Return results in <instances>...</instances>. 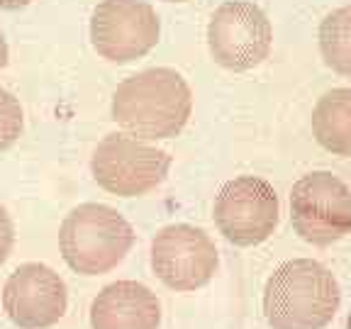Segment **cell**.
<instances>
[{
    "label": "cell",
    "instance_id": "d6986e66",
    "mask_svg": "<svg viewBox=\"0 0 351 329\" xmlns=\"http://www.w3.org/2000/svg\"><path fill=\"white\" fill-rule=\"evenodd\" d=\"M166 3H188V0H166Z\"/></svg>",
    "mask_w": 351,
    "mask_h": 329
},
{
    "label": "cell",
    "instance_id": "ba28073f",
    "mask_svg": "<svg viewBox=\"0 0 351 329\" xmlns=\"http://www.w3.org/2000/svg\"><path fill=\"white\" fill-rule=\"evenodd\" d=\"M159 15L144 0H100L90 15V44L110 64H132L159 44Z\"/></svg>",
    "mask_w": 351,
    "mask_h": 329
},
{
    "label": "cell",
    "instance_id": "ac0fdd59",
    "mask_svg": "<svg viewBox=\"0 0 351 329\" xmlns=\"http://www.w3.org/2000/svg\"><path fill=\"white\" fill-rule=\"evenodd\" d=\"M346 329H351V313H349V317H346Z\"/></svg>",
    "mask_w": 351,
    "mask_h": 329
},
{
    "label": "cell",
    "instance_id": "7c38bea8",
    "mask_svg": "<svg viewBox=\"0 0 351 329\" xmlns=\"http://www.w3.org/2000/svg\"><path fill=\"white\" fill-rule=\"evenodd\" d=\"M313 134L324 151L351 156V88H335L313 110Z\"/></svg>",
    "mask_w": 351,
    "mask_h": 329
},
{
    "label": "cell",
    "instance_id": "3957f363",
    "mask_svg": "<svg viewBox=\"0 0 351 329\" xmlns=\"http://www.w3.org/2000/svg\"><path fill=\"white\" fill-rule=\"evenodd\" d=\"M134 230L115 208L83 203L66 215L59 230V249L66 266L81 276H103L130 254Z\"/></svg>",
    "mask_w": 351,
    "mask_h": 329
},
{
    "label": "cell",
    "instance_id": "277c9868",
    "mask_svg": "<svg viewBox=\"0 0 351 329\" xmlns=\"http://www.w3.org/2000/svg\"><path fill=\"white\" fill-rule=\"evenodd\" d=\"M171 169V156L130 132H112L98 142L90 173L103 191L117 197H139L159 188Z\"/></svg>",
    "mask_w": 351,
    "mask_h": 329
},
{
    "label": "cell",
    "instance_id": "2e32d148",
    "mask_svg": "<svg viewBox=\"0 0 351 329\" xmlns=\"http://www.w3.org/2000/svg\"><path fill=\"white\" fill-rule=\"evenodd\" d=\"M32 0H0V10H20V8H27Z\"/></svg>",
    "mask_w": 351,
    "mask_h": 329
},
{
    "label": "cell",
    "instance_id": "52a82bcc",
    "mask_svg": "<svg viewBox=\"0 0 351 329\" xmlns=\"http://www.w3.org/2000/svg\"><path fill=\"white\" fill-rule=\"evenodd\" d=\"M274 44V27L266 12L249 0H227L208 22V49L215 64L227 71H252Z\"/></svg>",
    "mask_w": 351,
    "mask_h": 329
},
{
    "label": "cell",
    "instance_id": "30bf717a",
    "mask_svg": "<svg viewBox=\"0 0 351 329\" xmlns=\"http://www.w3.org/2000/svg\"><path fill=\"white\" fill-rule=\"evenodd\" d=\"M66 283L47 263H22L8 276L3 310L20 329H47L66 313Z\"/></svg>",
    "mask_w": 351,
    "mask_h": 329
},
{
    "label": "cell",
    "instance_id": "6da1fadb",
    "mask_svg": "<svg viewBox=\"0 0 351 329\" xmlns=\"http://www.w3.org/2000/svg\"><path fill=\"white\" fill-rule=\"evenodd\" d=\"M193 112L188 81L173 69H144L132 73L112 95V120L122 132L147 142L181 134Z\"/></svg>",
    "mask_w": 351,
    "mask_h": 329
},
{
    "label": "cell",
    "instance_id": "9a60e30c",
    "mask_svg": "<svg viewBox=\"0 0 351 329\" xmlns=\"http://www.w3.org/2000/svg\"><path fill=\"white\" fill-rule=\"evenodd\" d=\"M12 244H15V227H12V219L8 215V210L0 205V266L10 256Z\"/></svg>",
    "mask_w": 351,
    "mask_h": 329
},
{
    "label": "cell",
    "instance_id": "5b68a950",
    "mask_svg": "<svg viewBox=\"0 0 351 329\" xmlns=\"http://www.w3.org/2000/svg\"><path fill=\"white\" fill-rule=\"evenodd\" d=\"M293 230L313 247H332L351 234V191L329 171L300 175L291 191Z\"/></svg>",
    "mask_w": 351,
    "mask_h": 329
},
{
    "label": "cell",
    "instance_id": "8992f818",
    "mask_svg": "<svg viewBox=\"0 0 351 329\" xmlns=\"http://www.w3.org/2000/svg\"><path fill=\"white\" fill-rule=\"evenodd\" d=\"M219 234L234 247H258L280 222L278 193L258 175H237L219 188L213 205Z\"/></svg>",
    "mask_w": 351,
    "mask_h": 329
},
{
    "label": "cell",
    "instance_id": "9c48e42d",
    "mask_svg": "<svg viewBox=\"0 0 351 329\" xmlns=\"http://www.w3.org/2000/svg\"><path fill=\"white\" fill-rule=\"evenodd\" d=\"M217 266V247L200 227L169 225L152 239V269L171 291L191 293L203 288L215 278Z\"/></svg>",
    "mask_w": 351,
    "mask_h": 329
},
{
    "label": "cell",
    "instance_id": "5bb4252c",
    "mask_svg": "<svg viewBox=\"0 0 351 329\" xmlns=\"http://www.w3.org/2000/svg\"><path fill=\"white\" fill-rule=\"evenodd\" d=\"M22 108L12 93L0 88V151L10 149L22 134Z\"/></svg>",
    "mask_w": 351,
    "mask_h": 329
},
{
    "label": "cell",
    "instance_id": "4fadbf2b",
    "mask_svg": "<svg viewBox=\"0 0 351 329\" xmlns=\"http://www.w3.org/2000/svg\"><path fill=\"white\" fill-rule=\"evenodd\" d=\"M319 54L339 76L351 78V5L332 10L319 22Z\"/></svg>",
    "mask_w": 351,
    "mask_h": 329
},
{
    "label": "cell",
    "instance_id": "e0dca14e",
    "mask_svg": "<svg viewBox=\"0 0 351 329\" xmlns=\"http://www.w3.org/2000/svg\"><path fill=\"white\" fill-rule=\"evenodd\" d=\"M8 64V42L5 37H3V32H0V69Z\"/></svg>",
    "mask_w": 351,
    "mask_h": 329
},
{
    "label": "cell",
    "instance_id": "8fae6325",
    "mask_svg": "<svg viewBox=\"0 0 351 329\" xmlns=\"http://www.w3.org/2000/svg\"><path fill=\"white\" fill-rule=\"evenodd\" d=\"M161 302L137 280H117L105 285L90 302L93 329H159Z\"/></svg>",
    "mask_w": 351,
    "mask_h": 329
},
{
    "label": "cell",
    "instance_id": "7a4b0ae2",
    "mask_svg": "<svg viewBox=\"0 0 351 329\" xmlns=\"http://www.w3.org/2000/svg\"><path fill=\"white\" fill-rule=\"evenodd\" d=\"M339 305V280L315 258L280 263L263 288V317L271 329H324Z\"/></svg>",
    "mask_w": 351,
    "mask_h": 329
}]
</instances>
